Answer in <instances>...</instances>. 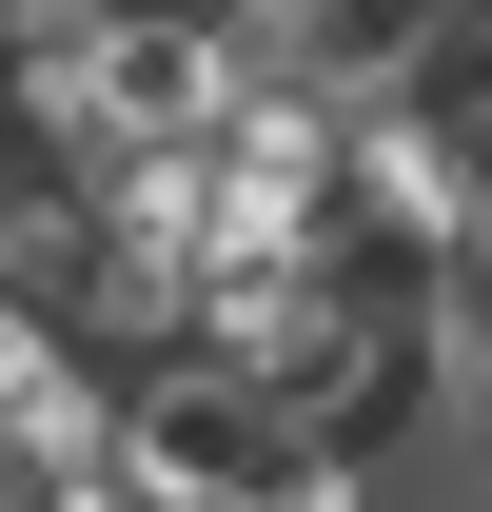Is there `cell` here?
Returning <instances> with one entry per match:
<instances>
[{
    "instance_id": "obj_1",
    "label": "cell",
    "mask_w": 492,
    "mask_h": 512,
    "mask_svg": "<svg viewBox=\"0 0 492 512\" xmlns=\"http://www.w3.org/2000/svg\"><path fill=\"white\" fill-rule=\"evenodd\" d=\"M276 453H296V414H276V394H256L217 335H197L178 375H138V394H119V473H138L158 512H237Z\"/></svg>"
},
{
    "instance_id": "obj_2",
    "label": "cell",
    "mask_w": 492,
    "mask_h": 512,
    "mask_svg": "<svg viewBox=\"0 0 492 512\" xmlns=\"http://www.w3.org/2000/svg\"><path fill=\"white\" fill-rule=\"evenodd\" d=\"M335 197H355V99L237 79V119H217V256H315Z\"/></svg>"
},
{
    "instance_id": "obj_3",
    "label": "cell",
    "mask_w": 492,
    "mask_h": 512,
    "mask_svg": "<svg viewBox=\"0 0 492 512\" xmlns=\"http://www.w3.org/2000/svg\"><path fill=\"white\" fill-rule=\"evenodd\" d=\"M355 493H374L355 453H335V434H296V453H276V473H256V493H237V512H355Z\"/></svg>"
},
{
    "instance_id": "obj_4",
    "label": "cell",
    "mask_w": 492,
    "mask_h": 512,
    "mask_svg": "<svg viewBox=\"0 0 492 512\" xmlns=\"http://www.w3.org/2000/svg\"><path fill=\"white\" fill-rule=\"evenodd\" d=\"M217 20H335V0H217Z\"/></svg>"
},
{
    "instance_id": "obj_5",
    "label": "cell",
    "mask_w": 492,
    "mask_h": 512,
    "mask_svg": "<svg viewBox=\"0 0 492 512\" xmlns=\"http://www.w3.org/2000/svg\"><path fill=\"white\" fill-rule=\"evenodd\" d=\"M473 197H492V119H473Z\"/></svg>"
}]
</instances>
